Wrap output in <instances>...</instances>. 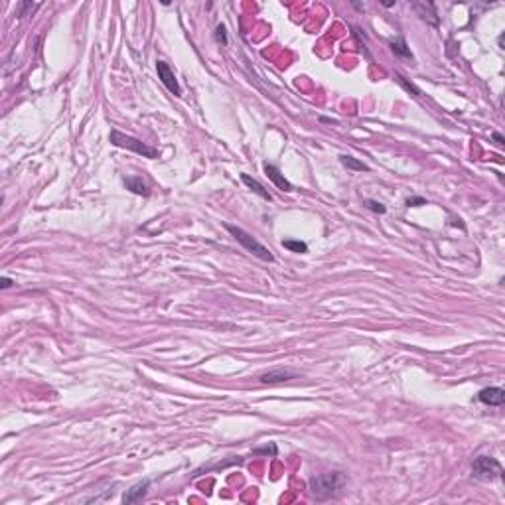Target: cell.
Masks as SVG:
<instances>
[{
	"label": "cell",
	"mask_w": 505,
	"mask_h": 505,
	"mask_svg": "<svg viewBox=\"0 0 505 505\" xmlns=\"http://www.w3.org/2000/svg\"><path fill=\"white\" fill-rule=\"evenodd\" d=\"M282 247L288 249V251H292V253H306L308 251V245L304 243V241H296V239H284Z\"/></svg>",
	"instance_id": "cell-15"
},
{
	"label": "cell",
	"mask_w": 505,
	"mask_h": 505,
	"mask_svg": "<svg viewBox=\"0 0 505 505\" xmlns=\"http://www.w3.org/2000/svg\"><path fill=\"white\" fill-rule=\"evenodd\" d=\"M156 71H158V79L164 83V87L170 91V93H174V95H182V87H180L178 79H176V75H174V71H172V67L168 66L166 62L162 60H158L156 62Z\"/></svg>",
	"instance_id": "cell-5"
},
{
	"label": "cell",
	"mask_w": 505,
	"mask_h": 505,
	"mask_svg": "<svg viewBox=\"0 0 505 505\" xmlns=\"http://www.w3.org/2000/svg\"><path fill=\"white\" fill-rule=\"evenodd\" d=\"M340 162H342L347 170H351V172H369V166H367V164L358 160V158H353V156H349V154H342V156H340Z\"/></svg>",
	"instance_id": "cell-13"
},
{
	"label": "cell",
	"mask_w": 505,
	"mask_h": 505,
	"mask_svg": "<svg viewBox=\"0 0 505 505\" xmlns=\"http://www.w3.org/2000/svg\"><path fill=\"white\" fill-rule=\"evenodd\" d=\"M253 454H269V456H277V444H266L261 448H255Z\"/></svg>",
	"instance_id": "cell-19"
},
{
	"label": "cell",
	"mask_w": 505,
	"mask_h": 505,
	"mask_svg": "<svg viewBox=\"0 0 505 505\" xmlns=\"http://www.w3.org/2000/svg\"><path fill=\"white\" fill-rule=\"evenodd\" d=\"M450 225H454V227H460V229H466V225L462 223V219H460V217H458V219H456V217H452V223H450Z\"/></svg>",
	"instance_id": "cell-23"
},
{
	"label": "cell",
	"mask_w": 505,
	"mask_h": 505,
	"mask_svg": "<svg viewBox=\"0 0 505 505\" xmlns=\"http://www.w3.org/2000/svg\"><path fill=\"white\" fill-rule=\"evenodd\" d=\"M343 484H345V478L343 473L340 472H330V473H320V476H314L310 480V491L316 499L324 501V499H330V497H336L340 491H342Z\"/></svg>",
	"instance_id": "cell-1"
},
{
	"label": "cell",
	"mask_w": 505,
	"mask_h": 505,
	"mask_svg": "<svg viewBox=\"0 0 505 505\" xmlns=\"http://www.w3.org/2000/svg\"><path fill=\"white\" fill-rule=\"evenodd\" d=\"M501 464L491 456H478L473 460L472 473L478 480H493L497 476H501Z\"/></svg>",
	"instance_id": "cell-4"
},
{
	"label": "cell",
	"mask_w": 505,
	"mask_h": 505,
	"mask_svg": "<svg viewBox=\"0 0 505 505\" xmlns=\"http://www.w3.org/2000/svg\"><path fill=\"white\" fill-rule=\"evenodd\" d=\"M414 10L419 12V16L423 18L424 22H428V24H432V26H438L440 24L438 16H436V12H434V4H430V2L414 4Z\"/></svg>",
	"instance_id": "cell-11"
},
{
	"label": "cell",
	"mask_w": 505,
	"mask_h": 505,
	"mask_svg": "<svg viewBox=\"0 0 505 505\" xmlns=\"http://www.w3.org/2000/svg\"><path fill=\"white\" fill-rule=\"evenodd\" d=\"M148 488H150V480H142V482H138V484H134L131 489H127L125 491V495H123V503H136V501H140L144 495H146Z\"/></svg>",
	"instance_id": "cell-9"
},
{
	"label": "cell",
	"mask_w": 505,
	"mask_h": 505,
	"mask_svg": "<svg viewBox=\"0 0 505 505\" xmlns=\"http://www.w3.org/2000/svg\"><path fill=\"white\" fill-rule=\"evenodd\" d=\"M407 205H408V207H419V205H426V199H424V197L412 196V197H408V199H407Z\"/></svg>",
	"instance_id": "cell-21"
},
{
	"label": "cell",
	"mask_w": 505,
	"mask_h": 505,
	"mask_svg": "<svg viewBox=\"0 0 505 505\" xmlns=\"http://www.w3.org/2000/svg\"><path fill=\"white\" fill-rule=\"evenodd\" d=\"M12 284H14V282H12L10 278H6V277H2V278H0V286H2V288H10Z\"/></svg>",
	"instance_id": "cell-22"
},
{
	"label": "cell",
	"mask_w": 505,
	"mask_h": 505,
	"mask_svg": "<svg viewBox=\"0 0 505 505\" xmlns=\"http://www.w3.org/2000/svg\"><path fill=\"white\" fill-rule=\"evenodd\" d=\"M365 207H367V210H371V212H375V213H379V215L387 213V207H385L383 203L375 201V199H365Z\"/></svg>",
	"instance_id": "cell-18"
},
{
	"label": "cell",
	"mask_w": 505,
	"mask_h": 505,
	"mask_svg": "<svg viewBox=\"0 0 505 505\" xmlns=\"http://www.w3.org/2000/svg\"><path fill=\"white\" fill-rule=\"evenodd\" d=\"M241 180H243V184L251 190V192H255L257 196L262 197V199H266V201H273V196H271V194L262 188V184H259L255 178H251L249 174H241Z\"/></svg>",
	"instance_id": "cell-12"
},
{
	"label": "cell",
	"mask_w": 505,
	"mask_h": 505,
	"mask_svg": "<svg viewBox=\"0 0 505 505\" xmlns=\"http://www.w3.org/2000/svg\"><path fill=\"white\" fill-rule=\"evenodd\" d=\"M298 371L294 369H288V367H278V369H271L266 373H262L259 377L262 385H275V383H284V381H290V379H296L298 377Z\"/></svg>",
	"instance_id": "cell-6"
},
{
	"label": "cell",
	"mask_w": 505,
	"mask_h": 505,
	"mask_svg": "<svg viewBox=\"0 0 505 505\" xmlns=\"http://www.w3.org/2000/svg\"><path fill=\"white\" fill-rule=\"evenodd\" d=\"M320 123H328V125H336L338 121H334V118H328V116H320Z\"/></svg>",
	"instance_id": "cell-25"
},
{
	"label": "cell",
	"mask_w": 505,
	"mask_h": 505,
	"mask_svg": "<svg viewBox=\"0 0 505 505\" xmlns=\"http://www.w3.org/2000/svg\"><path fill=\"white\" fill-rule=\"evenodd\" d=\"M264 174H266V178L271 180L278 190H282V192H294V186L288 182V180L284 178V174L278 170L277 166H273V164L266 162L264 164Z\"/></svg>",
	"instance_id": "cell-8"
},
{
	"label": "cell",
	"mask_w": 505,
	"mask_h": 505,
	"mask_svg": "<svg viewBox=\"0 0 505 505\" xmlns=\"http://www.w3.org/2000/svg\"><path fill=\"white\" fill-rule=\"evenodd\" d=\"M109 140H111V144H113V146L132 150V152H136V154H140V156H144V158H158V156H160L158 148L148 146L146 142H142V140L134 138V136H131V134H125V132L116 131V129L111 131V134H109Z\"/></svg>",
	"instance_id": "cell-3"
},
{
	"label": "cell",
	"mask_w": 505,
	"mask_h": 505,
	"mask_svg": "<svg viewBox=\"0 0 505 505\" xmlns=\"http://www.w3.org/2000/svg\"><path fill=\"white\" fill-rule=\"evenodd\" d=\"M391 49L397 53V55H401V57H405V60H412V51L410 48L407 46V42L403 40V38H397V40H393L391 42Z\"/></svg>",
	"instance_id": "cell-14"
},
{
	"label": "cell",
	"mask_w": 505,
	"mask_h": 505,
	"mask_svg": "<svg viewBox=\"0 0 505 505\" xmlns=\"http://www.w3.org/2000/svg\"><path fill=\"white\" fill-rule=\"evenodd\" d=\"M478 401L489 407H501L505 403V391L501 387H486L478 393Z\"/></svg>",
	"instance_id": "cell-7"
},
{
	"label": "cell",
	"mask_w": 505,
	"mask_h": 505,
	"mask_svg": "<svg viewBox=\"0 0 505 505\" xmlns=\"http://www.w3.org/2000/svg\"><path fill=\"white\" fill-rule=\"evenodd\" d=\"M215 40L219 42V44H223V46H227V34H225V26H217L215 28Z\"/></svg>",
	"instance_id": "cell-20"
},
{
	"label": "cell",
	"mask_w": 505,
	"mask_h": 505,
	"mask_svg": "<svg viewBox=\"0 0 505 505\" xmlns=\"http://www.w3.org/2000/svg\"><path fill=\"white\" fill-rule=\"evenodd\" d=\"M225 229H227L229 233H231V237L237 241V243L243 247L247 253H251V255H255L257 259H261L264 262H275V257H273V253L261 243V241H257L251 233H247L245 229L237 227V225H231V223H225Z\"/></svg>",
	"instance_id": "cell-2"
},
{
	"label": "cell",
	"mask_w": 505,
	"mask_h": 505,
	"mask_svg": "<svg viewBox=\"0 0 505 505\" xmlns=\"http://www.w3.org/2000/svg\"><path fill=\"white\" fill-rule=\"evenodd\" d=\"M125 186H127V190H131L132 194H138V196H144V197L150 196V186L140 176H127L125 178Z\"/></svg>",
	"instance_id": "cell-10"
},
{
	"label": "cell",
	"mask_w": 505,
	"mask_h": 505,
	"mask_svg": "<svg viewBox=\"0 0 505 505\" xmlns=\"http://www.w3.org/2000/svg\"><path fill=\"white\" fill-rule=\"evenodd\" d=\"M491 138H493V140H495L497 144H503V142H505V140H503V136H501L499 132H493V134H491Z\"/></svg>",
	"instance_id": "cell-24"
},
{
	"label": "cell",
	"mask_w": 505,
	"mask_h": 505,
	"mask_svg": "<svg viewBox=\"0 0 505 505\" xmlns=\"http://www.w3.org/2000/svg\"><path fill=\"white\" fill-rule=\"evenodd\" d=\"M42 4L38 2V4H32V2H20L18 4V16H28V12H34V10H38Z\"/></svg>",
	"instance_id": "cell-17"
},
{
	"label": "cell",
	"mask_w": 505,
	"mask_h": 505,
	"mask_svg": "<svg viewBox=\"0 0 505 505\" xmlns=\"http://www.w3.org/2000/svg\"><path fill=\"white\" fill-rule=\"evenodd\" d=\"M395 79H397V81L401 83V85H403V87H405V89H407L408 93H412V95H414V97H419V95H421V89H419V87H417V85H414V83L407 81V79H405V77H403V75H401V73H395Z\"/></svg>",
	"instance_id": "cell-16"
},
{
	"label": "cell",
	"mask_w": 505,
	"mask_h": 505,
	"mask_svg": "<svg viewBox=\"0 0 505 505\" xmlns=\"http://www.w3.org/2000/svg\"><path fill=\"white\" fill-rule=\"evenodd\" d=\"M383 4H385L387 8H391V6H395V2H393V0H389V2H383Z\"/></svg>",
	"instance_id": "cell-26"
}]
</instances>
